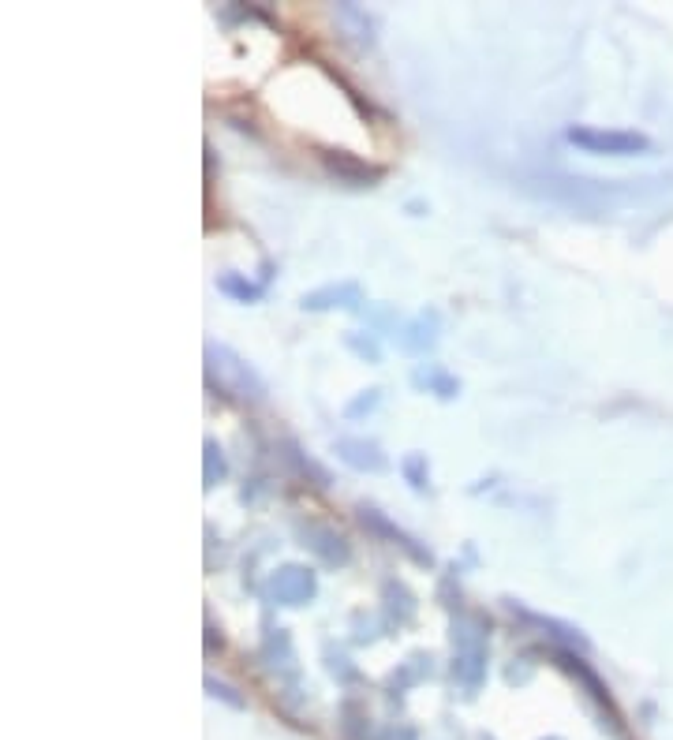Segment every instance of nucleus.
<instances>
[{"label":"nucleus","mask_w":673,"mask_h":740,"mask_svg":"<svg viewBox=\"0 0 673 740\" xmlns=\"http://www.w3.org/2000/svg\"><path fill=\"white\" fill-rule=\"evenodd\" d=\"M221 288H225L229 296H240V299H258V296H262V288L244 285V281H236V277H221Z\"/></svg>","instance_id":"obj_3"},{"label":"nucleus","mask_w":673,"mask_h":740,"mask_svg":"<svg viewBox=\"0 0 673 740\" xmlns=\"http://www.w3.org/2000/svg\"><path fill=\"white\" fill-rule=\"evenodd\" d=\"M573 146H580L584 154H610V157H629V154H647L651 139L640 131H602V128H569L565 135Z\"/></svg>","instance_id":"obj_1"},{"label":"nucleus","mask_w":673,"mask_h":740,"mask_svg":"<svg viewBox=\"0 0 673 740\" xmlns=\"http://www.w3.org/2000/svg\"><path fill=\"white\" fill-rule=\"evenodd\" d=\"M214 471H217V479L225 475V464H221V456H217L214 442L206 445V483H214Z\"/></svg>","instance_id":"obj_4"},{"label":"nucleus","mask_w":673,"mask_h":740,"mask_svg":"<svg viewBox=\"0 0 673 740\" xmlns=\"http://www.w3.org/2000/svg\"><path fill=\"white\" fill-rule=\"evenodd\" d=\"M273 595L281 598L285 606H300V602H307V598L315 595V576H311L307 569L277 572V580H273Z\"/></svg>","instance_id":"obj_2"}]
</instances>
